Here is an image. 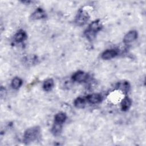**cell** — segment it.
I'll use <instances>...</instances> for the list:
<instances>
[{
	"label": "cell",
	"instance_id": "1",
	"mask_svg": "<svg viewBox=\"0 0 146 146\" xmlns=\"http://www.w3.org/2000/svg\"><path fill=\"white\" fill-rule=\"evenodd\" d=\"M102 24L99 19L93 21L84 32L85 36L89 40H92L96 36V34L101 30Z\"/></svg>",
	"mask_w": 146,
	"mask_h": 146
},
{
	"label": "cell",
	"instance_id": "2",
	"mask_svg": "<svg viewBox=\"0 0 146 146\" xmlns=\"http://www.w3.org/2000/svg\"><path fill=\"white\" fill-rule=\"evenodd\" d=\"M40 129L38 126H34L28 128L24 133L23 142L28 144L35 140L39 136Z\"/></svg>",
	"mask_w": 146,
	"mask_h": 146
},
{
	"label": "cell",
	"instance_id": "3",
	"mask_svg": "<svg viewBox=\"0 0 146 146\" xmlns=\"http://www.w3.org/2000/svg\"><path fill=\"white\" fill-rule=\"evenodd\" d=\"M89 18L90 16L87 12L83 9H80L75 17V23L78 26H83L87 23Z\"/></svg>",
	"mask_w": 146,
	"mask_h": 146
},
{
	"label": "cell",
	"instance_id": "4",
	"mask_svg": "<svg viewBox=\"0 0 146 146\" xmlns=\"http://www.w3.org/2000/svg\"><path fill=\"white\" fill-rule=\"evenodd\" d=\"M88 77L89 76L87 73L82 71H78L72 75V79L75 82L82 83L87 81Z\"/></svg>",
	"mask_w": 146,
	"mask_h": 146
},
{
	"label": "cell",
	"instance_id": "5",
	"mask_svg": "<svg viewBox=\"0 0 146 146\" xmlns=\"http://www.w3.org/2000/svg\"><path fill=\"white\" fill-rule=\"evenodd\" d=\"M137 38V33L136 30H131L129 31L128 33H127L124 38H123V42L124 43L128 44L130 43L134 40H135Z\"/></svg>",
	"mask_w": 146,
	"mask_h": 146
},
{
	"label": "cell",
	"instance_id": "6",
	"mask_svg": "<svg viewBox=\"0 0 146 146\" xmlns=\"http://www.w3.org/2000/svg\"><path fill=\"white\" fill-rule=\"evenodd\" d=\"M117 51L114 49H108L104 51L102 54V58L104 60L111 59L117 55Z\"/></svg>",
	"mask_w": 146,
	"mask_h": 146
},
{
	"label": "cell",
	"instance_id": "7",
	"mask_svg": "<svg viewBox=\"0 0 146 146\" xmlns=\"http://www.w3.org/2000/svg\"><path fill=\"white\" fill-rule=\"evenodd\" d=\"M86 99L90 103L95 104L100 103L102 100V97L99 94H92L88 95L86 97Z\"/></svg>",
	"mask_w": 146,
	"mask_h": 146
},
{
	"label": "cell",
	"instance_id": "8",
	"mask_svg": "<svg viewBox=\"0 0 146 146\" xmlns=\"http://www.w3.org/2000/svg\"><path fill=\"white\" fill-rule=\"evenodd\" d=\"M46 16V12L42 8H38L35 11L32 13L31 18L33 20H38L44 18Z\"/></svg>",
	"mask_w": 146,
	"mask_h": 146
},
{
	"label": "cell",
	"instance_id": "9",
	"mask_svg": "<svg viewBox=\"0 0 146 146\" xmlns=\"http://www.w3.org/2000/svg\"><path fill=\"white\" fill-rule=\"evenodd\" d=\"M132 101L128 97H125L121 102V109L123 111H128L131 107Z\"/></svg>",
	"mask_w": 146,
	"mask_h": 146
},
{
	"label": "cell",
	"instance_id": "10",
	"mask_svg": "<svg viewBox=\"0 0 146 146\" xmlns=\"http://www.w3.org/2000/svg\"><path fill=\"white\" fill-rule=\"evenodd\" d=\"M67 119V116L64 112H59L54 116V123L63 124Z\"/></svg>",
	"mask_w": 146,
	"mask_h": 146
},
{
	"label": "cell",
	"instance_id": "11",
	"mask_svg": "<svg viewBox=\"0 0 146 146\" xmlns=\"http://www.w3.org/2000/svg\"><path fill=\"white\" fill-rule=\"evenodd\" d=\"M27 37V34L25 31L23 30H19L14 35V39L16 42H21L23 41Z\"/></svg>",
	"mask_w": 146,
	"mask_h": 146
},
{
	"label": "cell",
	"instance_id": "12",
	"mask_svg": "<svg viewBox=\"0 0 146 146\" xmlns=\"http://www.w3.org/2000/svg\"><path fill=\"white\" fill-rule=\"evenodd\" d=\"M54 86V80L51 78H49L46 79L43 84V89L45 91H51Z\"/></svg>",
	"mask_w": 146,
	"mask_h": 146
},
{
	"label": "cell",
	"instance_id": "13",
	"mask_svg": "<svg viewBox=\"0 0 146 146\" xmlns=\"http://www.w3.org/2000/svg\"><path fill=\"white\" fill-rule=\"evenodd\" d=\"M117 87L118 89L120 90L124 93H127L130 88V85L129 83L127 81H123L117 83Z\"/></svg>",
	"mask_w": 146,
	"mask_h": 146
},
{
	"label": "cell",
	"instance_id": "14",
	"mask_svg": "<svg viewBox=\"0 0 146 146\" xmlns=\"http://www.w3.org/2000/svg\"><path fill=\"white\" fill-rule=\"evenodd\" d=\"M62 124H60L55 123H54V125L52 127L51 132L54 136H57L60 135L62 132Z\"/></svg>",
	"mask_w": 146,
	"mask_h": 146
},
{
	"label": "cell",
	"instance_id": "15",
	"mask_svg": "<svg viewBox=\"0 0 146 146\" xmlns=\"http://www.w3.org/2000/svg\"><path fill=\"white\" fill-rule=\"evenodd\" d=\"M74 106L78 108H84L86 105V100L81 97L77 98L74 102Z\"/></svg>",
	"mask_w": 146,
	"mask_h": 146
},
{
	"label": "cell",
	"instance_id": "16",
	"mask_svg": "<svg viewBox=\"0 0 146 146\" xmlns=\"http://www.w3.org/2000/svg\"><path fill=\"white\" fill-rule=\"evenodd\" d=\"M11 87L15 89V90H18L19 89L21 86L22 84V80L21 78L15 77L14 78L12 81H11Z\"/></svg>",
	"mask_w": 146,
	"mask_h": 146
},
{
	"label": "cell",
	"instance_id": "17",
	"mask_svg": "<svg viewBox=\"0 0 146 146\" xmlns=\"http://www.w3.org/2000/svg\"><path fill=\"white\" fill-rule=\"evenodd\" d=\"M0 92H1V98H2V97L5 96L6 92V90H5V88H3L2 86L1 87V91H0Z\"/></svg>",
	"mask_w": 146,
	"mask_h": 146
}]
</instances>
